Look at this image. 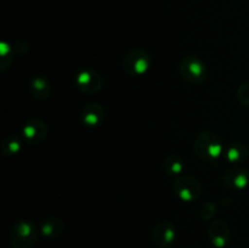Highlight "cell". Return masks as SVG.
I'll list each match as a JSON object with an SVG mask.
<instances>
[{"instance_id":"cell-2","label":"cell","mask_w":249,"mask_h":248,"mask_svg":"<svg viewBox=\"0 0 249 248\" xmlns=\"http://www.w3.org/2000/svg\"><path fill=\"white\" fill-rule=\"evenodd\" d=\"M38 228L32 220H19L10 231V243L12 248H32L39 236Z\"/></svg>"},{"instance_id":"cell-19","label":"cell","mask_w":249,"mask_h":248,"mask_svg":"<svg viewBox=\"0 0 249 248\" xmlns=\"http://www.w3.org/2000/svg\"><path fill=\"white\" fill-rule=\"evenodd\" d=\"M237 99L243 106L249 107V80L240 85L237 90Z\"/></svg>"},{"instance_id":"cell-6","label":"cell","mask_w":249,"mask_h":248,"mask_svg":"<svg viewBox=\"0 0 249 248\" xmlns=\"http://www.w3.org/2000/svg\"><path fill=\"white\" fill-rule=\"evenodd\" d=\"M75 85L84 94H96L102 89L104 78L94 70H82L75 74Z\"/></svg>"},{"instance_id":"cell-3","label":"cell","mask_w":249,"mask_h":248,"mask_svg":"<svg viewBox=\"0 0 249 248\" xmlns=\"http://www.w3.org/2000/svg\"><path fill=\"white\" fill-rule=\"evenodd\" d=\"M122 67L128 75L141 77L146 74L151 67L150 53L143 49H131L124 55L122 60Z\"/></svg>"},{"instance_id":"cell-1","label":"cell","mask_w":249,"mask_h":248,"mask_svg":"<svg viewBox=\"0 0 249 248\" xmlns=\"http://www.w3.org/2000/svg\"><path fill=\"white\" fill-rule=\"evenodd\" d=\"M194 150L197 157L201 158L202 160L214 163L224 157L225 147H224L220 138L215 133L204 130L197 134V136L195 138Z\"/></svg>"},{"instance_id":"cell-13","label":"cell","mask_w":249,"mask_h":248,"mask_svg":"<svg viewBox=\"0 0 249 248\" xmlns=\"http://www.w3.org/2000/svg\"><path fill=\"white\" fill-rule=\"evenodd\" d=\"M28 89L32 96L36 100H46L51 94L50 83L40 75H36L29 80Z\"/></svg>"},{"instance_id":"cell-14","label":"cell","mask_w":249,"mask_h":248,"mask_svg":"<svg viewBox=\"0 0 249 248\" xmlns=\"http://www.w3.org/2000/svg\"><path fill=\"white\" fill-rule=\"evenodd\" d=\"M63 229H65V225H63L62 220L58 218H46L43 223L40 224V233L46 238H56L60 237L63 232Z\"/></svg>"},{"instance_id":"cell-9","label":"cell","mask_w":249,"mask_h":248,"mask_svg":"<svg viewBox=\"0 0 249 248\" xmlns=\"http://www.w3.org/2000/svg\"><path fill=\"white\" fill-rule=\"evenodd\" d=\"M177 238L175 226L169 221H160L152 230V241L157 247L168 248Z\"/></svg>"},{"instance_id":"cell-4","label":"cell","mask_w":249,"mask_h":248,"mask_svg":"<svg viewBox=\"0 0 249 248\" xmlns=\"http://www.w3.org/2000/svg\"><path fill=\"white\" fill-rule=\"evenodd\" d=\"M179 71L181 77L190 84L198 85L206 82L208 71H207L206 63L195 55L185 56L181 60L179 66Z\"/></svg>"},{"instance_id":"cell-5","label":"cell","mask_w":249,"mask_h":248,"mask_svg":"<svg viewBox=\"0 0 249 248\" xmlns=\"http://www.w3.org/2000/svg\"><path fill=\"white\" fill-rule=\"evenodd\" d=\"M173 191L177 195L178 198L182 202H195L201 197L202 186L201 182L196 177L191 175H181L177 177L173 184Z\"/></svg>"},{"instance_id":"cell-15","label":"cell","mask_w":249,"mask_h":248,"mask_svg":"<svg viewBox=\"0 0 249 248\" xmlns=\"http://www.w3.org/2000/svg\"><path fill=\"white\" fill-rule=\"evenodd\" d=\"M163 169L168 177H181L185 170V163L181 157L175 153L168 155L163 163Z\"/></svg>"},{"instance_id":"cell-10","label":"cell","mask_w":249,"mask_h":248,"mask_svg":"<svg viewBox=\"0 0 249 248\" xmlns=\"http://www.w3.org/2000/svg\"><path fill=\"white\" fill-rule=\"evenodd\" d=\"M106 117L105 108L97 102L88 104L80 112V119L82 123L88 128H97L101 125Z\"/></svg>"},{"instance_id":"cell-18","label":"cell","mask_w":249,"mask_h":248,"mask_svg":"<svg viewBox=\"0 0 249 248\" xmlns=\"http://www.w3.org/2000/svg\"><path fill=\"white\" fill-rule=\"evenodd\" d=\"M216 213V206L213 202H207L199 209V216L202 220H211Z\"/></svg>"},{"instance_id":"cell-16","label":"cell","mask_w":249,"mask_h":248,"mask_svg":"<svg viewBox=\"0 0 249 248\" xmlns=\"http://www.w3.org/2000/svg\"><path fill=\"white\" fill-rule=\"evenodd\" d=\"M23 138L18 135H7L1 142V152L5 156H16L21 152L22 145H23Z\"/></svg>"},{"instance_id":"cell-17","label":"cell","mask_w":249,"mask_h":248,"mask_svg":"<svg viewBox=\"0 0 249 248\" xmlns=\"http://www.w3.org/2000/svg\"><path fill=\"white\" fill-rule=\"evenodd\" d=\"M15 50L12 45L7 41H2L0 44V70L5 71L12 63L15 57Z\"/></svg>"},{"instance_id":"cell-11","label":"cell","mask_w":249,"mask_h":248,"mask_svg":"<svg viewBox=\"0 0 249 248\" xmlns=\"http://www.w3.org/2000/svg\"><path fill=\"white\" fill-rule=\"evenodd\" d=\"M208 238L215 248H224L230 240V228L223 220H215L209 225Z\"/></svg>"},{"instance_id":"cell-8","label":"cell","mask_w":249,"mask_h":248,"mask_svg":"<svg viewBox=\"0 0 249 248\" xmlns=\"http://www.w3.org/2000/svg\"><path fill=\"white\" fill-rule=\"evenodd\" d=\"M223 182L226 189H229L230 191H243L249 185V172L241 167L231 168L224 174Z\"/></svg>"},{"instance_id":"cell-12","label":"cell","mask_w":249,"mask_h":248,"mask_svg":"<svg viewBox=\"0 0 249 248\" xmlns=\"http://www.w3.org/2000/svg\"><path fill=\"white\" fill-rule=\"evenodd\" d=\"M248 147L242 142H233L224 151V159L233 165L241 164L248 158Z\"/></svg>"},{"instance_id":"cell-7","label":"cell","mask_w":249,"mask_h":248,"mask_svg":"<svg viewBox=\"0 0 249 248\" xmlns=\"http://www.w3.org/2000/svg\"><path fill=\"white\" fill-rule=\"evenodd\" d=\"M48 135V125L39 118L29 119L22 128V138L31 145H38L44 141Z\"/></svg>"}]
</instances>
